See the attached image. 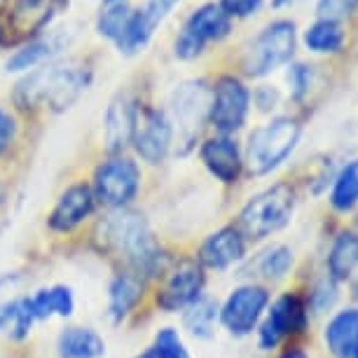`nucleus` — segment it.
I'll use <instances>...</instances> for the list:
<instances>
[{
    "instance_id": "nucleus-1",
    "label": "nucleus",
    "mask_w": 358,
    "mask_h": 358,
    "mask_svg": "<svg viewBox=\"0 0 358 358\" xmlns=\"http://www.w3.org/2000/svg\"><path fill=\"white\" fill-rule=\"evenodd\" d=\"M92 83V69L85 62L69 59L29 73L15 90V103L26 113L66 110L83 96Z\"/></svg>"
},
{
    "instance_id": "nucleus-2",
    "label": "nucleus",
    "mask_w": 358,
    "mask_h": 358,
    "mask_svg": "<svg viewBox=\"0 0 358 358\" xmlns=\"http://www.w3.org/2000/svg\"><path fill=\"white\" fill-rule=\"evenodd\" d=\"M101 227H103V241L115 253L122 255L134 274H138L145 281L162 272L164 255H162V248L155 241L150 227L141 213H113L103 220Z\"/></svg>"
},
{
    "instance_id": "nucleus-3",
    "label": "nucleus",
    "mask_w": 358,
    "mask_h": 358,
    "mask_svg": "<svg viewBox=\"0 0 358 358\" xmlns=\"http://www.w3.org/2000/svg\"><path fill=\"white\" fill-rule=\"evenodd\" d=\"M295 208V192L286 183L267 187L265 192L255 197L239 213V232L248 239H265V236L279 232L290 222Z\"/></svg>"
},
{
    "instance_id": "nucleus-4",
    "label": "nucleus",
    "mask_w": 358,
    "mask_h": 358,
    "mask_svg": "<svg viewBox=\"0 0 358 358\" xmlns=\"http://www.w3.org/2000/svg\"><path fill=\"white\" fill-rule=\"evenodd\" d=\"M300 141V124L290 117H276L251 134L246 148V164L251 173L262 176L276 169L293 152Z\"/></svg>"
},
{
    "instance_id": "nucleus-5",
    "label": "nucleus",
    "mask_w": 358,
    "mask_h": 358,
    "mask_svg": "<svg viewBox=\"0 0 358 358\" xmlns=\"http://www.w3.org/2000/svg\"><path fill=\"white\" fill-rule=\"evenodd\" d=\"M295 52V26L290 22H272L248 45L244 54V73L260 78L286 64Z\"/></svg>"
},
{
    "instance_id": "nucleus-6",
    "label": "nucleus",
    "mask_w": 358,
    "mask_h": 358,
    "mask_svg": "<svg viewBox=\"0 0 358 358\" xmlns=\"http://www.w3.org/2000/svg\"><path fill=\"white\" fill-rule=\"evenodd\" d=\"M141 185V169L134 159L115 155L94 173V197L108 208H122L136 197Z\"/></svg>"
},
{
    "instance_id": "nucleus-7",
    "label": "nucleus",
    "mask_w": 358,
    "mask_h": 358,
    "mask_svg": "<svg viewBox=\"0 0 358 358\" xmlns=\"http://www.w3.org/2000/svg\"><path fill=\"white\" fill-rule=\"evenodd\" d=\"M62 3L64 0H15L0 17V43L17 45L36 38L52 22Z\"/></svg>"
},
{
    "instance_id": "nucleus-8",
    "label": "nucleus",
    "mask_w": 358,
    "mask_h": 358,
    "mask_svg": "<svg viewBox=\"0 0 358 358\" xmlns=\"http://www.w3.org/2000/svg\"><path fill=\"white\" fill-rule=\"evenodd\" d=\"M229 33V17L225 10L215 3L201 5L197 12H192L183 24V31L176 38V57L194 59L204 52V47L213 40L225 38Z\"/></svg>"
},
{
    "instance_id": "nucleus-9",
    "label": "nucleus",
    "mask_w": 358,
    "mask_h": 358,
    "mask_svg": "<svg viewBox=\"0 0 358 358\" xmlns=\"http://www.w3.org/2000/svg\"><path fill=\"white\" fill-rule=\"evenodd\" d=\"M269 302V293L267 288L262 286H239L232 290V295L225 300V305L220 309V321L222 326L227 328L229 335L244 337L251 335L255 326H258L262 312H265Z\"/></svg>"
},
{
    "instance_id": "nucleus-10",
    "label": "nucleus",
    "mask_w": 358,
    "mask_h": 358,
    "mask_svg": "<svg viewBox=\"0 0 358 358\" xmlns=\"http://www.w3.org/2000/svg\"><path fill=\"white\" fill-rule=\"evenodd\" d=\"M171 138L173 129L164 113L155 110V108H136L131 143L141 157L150 164H159L171 148Z\"/></svg>"
},
{
    "instance_id": "nucleus-11",
    "label": "nucleus",
    "mask_w": 358,
    "mask_h": 358,
    "mask_svg": "<svg viewBox=\"0 0 358 358\" xmlns=\"http://www.w3.org/2000/svg\"><path fill=\"white\" fill-rule=\"evenodd\" d=\"M248 115V92L234 78H220L211 94V110L208 120L218 131L232 134L246 122Z\"/></svg>"
},
{
    "instance_id": "nucleus-12",
    "label": "nucleus",
    "mask_w": 358,
    "mask_h": 358,
    "mask_svg": "<svg viewBox=\"0 0 358 358\" xmlns=\"http://www.w3.org/2000/svg\"><path fill=\"white\" fill-rule=\"evenodd\" d=\"M204 288V272L197 262H180L178 267L166 274L157 290V307L164 312H176V309H185L192 305L197 297H201Z\"/></svg>"
},
{
    "instance_id": "nucleus-13",
    "label": "nucleus",
    "mask_w": 358,
    "mask_h": 358,
    "mask_svg": "<svg viewBox=\"0 0 358 358\" xmlns=\"http://www.w3.org/2000/svg\"><path fill=\"white\" fill-rule=\"evenodd\" d=\"M307 326V309L297 295H281L260 326V347L274 349L283 337L300 333Z\"/></svg>"
},
{
    "instance_id": "nucleus-14",
    "label": "nucleus",
    "mask_w": 358,
    "mask_h": 358,
    "mask_svg": "<svg viewBox=\"0 0 358 358\" xmlns=\"http://www.w3.org/2000/svg\"><path fill=\"white\" fill-rule=\"evenodd\" d=\"M94 190L87 183H76L71 185L69 190H66L62 197L57 199V204H54L50 218V229L54 232L64 234V232H71V229H76L78 225H83V222L90 218L92 211H94Z\"/></svg>"
},
{
    "instance_id": "nucleus-15",
    "label": "nucleus",
    "mask_w": 358,
    "mask_h": 358,
    "mask_svg": "<svg viewBox=\"0 0 358 358\" xmlns=\"http://www.w3.org/2000/svg\"><path fill=\"white\" fill-rule=\"evenodd\" d=\"M173 117L185 136H192L204 124L211 110V94L204 83H185L173 92Z\"/></svg>"
},
{
    "instance_id": "nucleus-16",
    "label": "nucleus",
    "mask_w": 358,
    "mask_h": 358,
    "mask_svg": "<svg viewBox=\"0 0 358 358\" xmlns=\"http://www.w3.org/2000/svg\"><path fill=\"white\" fill-rule=\"evenodd\" d=\"M178 3H180V0H148L143 8L134 12L131 22H129V26H127V31L122 33V38L117 40L120 52L134 54V52L143 50L145 43L152 36V31L157 29V24Z\"/></svg>"
},
{
    "instance_id": "nucleus-17",
    "label": "nucleus",
    "mask_w": 358,
    "mask_h": 358,
    "mask_svg": "<svg viewBox=\"0 0 358 358\" xmlns=\"http://www.w3.org/2000/svg\"><path fill=\"white\" fill-rule=\"evenodd\" d=\"M246 253L244 234L236 227H222L208 234L199 248V262L208 269H227L239 262Z\"/></svg>"
},
{
    "instance_id": "nucleus-18",
    "label": "nucleus",
    "mask_w": 358,
    "mask_h": 358,
    "mask_svg": "<svg viewBox=\"0 0 358 358\" xmlns=\"http://www.w3.org/2000/svg\"><path fill=\"white\" fill-rule=\"evenodd\" d=\"M201 162L206 164V169L211 171L215 178L222 183H236L241 173V155L236 141L229 136H215L208 138L199 150Z\"/></svg>"
},
{
    "instance_id": "nucleus-19",
    "label": "nucleus",
    "mask_w": 358,
    "mask_h": 358,
    "mask_svg": "<svg viewBox=\"0 0 358 358\" xmlns=\"http://www.w3.org/2000/svg\"><path fill=\"white\" fill-rule=\"evenodd\" d=\"M134 120H136V106H134V101L127 96V94H120L106 113L108 150L117 152V150H122L127 143H131Z\"/></svg>"
},
{
    "instance_id": "nucleus-20",
    "label": "nucleus",
    "mask_w": 358,
    "mask_h": 358,
    "mask_svg": "<svg viewBox=\"0 0 358 358\" xmlns=\"http://www.w3.org/2000/svg\"><path fill=\"white\" fill-rule=\"evenodd\" d=\"M26 305H29L36 321H47L52 316L69 319L76 309V297H73V290L69 286H50L26 297Z\"/></svg>"
},
{
    "instance_id": "nucleus-21",
    "label": "nucleus",
    "mask_w": 358,
    "mask_h": 358,
    "mask_svg": "<svg viewBox=\"0 0 358 358\" xmlns=\"http://www.w3.org/2000/svg\"><path fill=\"white\" fill-rule=\"evenodd\" d=\"M141 295H143V279L134 272L117 274L110 283V293H108V309H110L113 321H122L134 307L138 305Z\"/></svg>"
},
{
    "instance_id": "nucleus-22",
    "label": "nucleus",
    "mask_w": 358,
    "mask_h": 358,
    "mask_svg": "<svg viewBox=\"0 0 358 358\" xmlns=\"http://www.w3.org/2000/svg\"><path fill=\"white\" fill-rule=\"evenodd\" d=\"M106 354V342L92 328H66L59 335V356L62 358H101Z\"/></svg>"
},
{
    "instance_id": "nucleus-23",
    "label": "nucleus",
    "mask_w": 358,
    "mask_h": 358,
    "mask_svg": "<svg viewBox=\"0 0 358 358\" xmlns=\"http://www.w3.org/2000/svg\"><path fill=\"white\" fill-rule=\"evenodd\" d=\"M358 340V312L347 309L340 312L326 328V344L335 358H351Z\"/></svg>"
},
{
    "instance_id": "nucleus-24",
    "label": "nucleus",
    "mask_w": 358,
    "mask_h": 358,
    "mask_svg": "<svg viewBox=\"0 0 358 358\" xmlns=\"http://www.w3.org/2000/svg\"><path fill=\"white\" fill-rule=\"evenodd\" d=\"M356 265H358V234L342 232L335 239V244L330 248V255H328L330 276H333L335 281L347 279L356 269Z\"/></svg>"
},
{
    "instance_id": "nucleus-25",
    "label": "nucleus",
    "mask_w": 358,
    "mask_h": 358,
    "mask_svg": "<svg viewBox=\"0 0 358 358\" xmlns=\"http://www.w3.org/2000/svg\"><path fill=\"white\" fill-rule=\"evenodd\" d=\"M215 319H218V305L213 300H208V297H197L192 305L185 307L183 326L190 335L206 340L213 333Z\"/></svg>"
},
{
    "instance_id": "nucleus-26",
    "label": "nucleus",
    "mask_w": 358,
    "mask_h": 358,
    "mask_svg": "<svg viewBox=\"0 0 358 358\" xmlns=\"http://www.w3.org/2000/svg\"><path fill=\"white\" fill-rule=\"evenodd\" d=\"M330 204L337 211H351L358 204V159L347 164L335 178L333 192H330Z\"/></svg>"
},
{
    "instance_id": "nucleus-27",
    "label": "nucleus",
    "mask_w": 358,
    "mask_h": 358,
    "mask_svg": "<svg viewBox=\"0 0 358 358\" xmlns=\"http://www.w3.org/2000/svg\"><path fill=\"white\" fill-rule=\"evenodd\" d=\"M36 321L24 300H12L0 307V330H5L12 340H24L31 333V323Z\"/></svg>"
},
{
    "instance_id": "nucleus-28",
    "label": "nucleus",
    "mask_w": 358,
    "mask_h": 358,
    "mask_svg": "<svg viewBox=\"0 0 358 358\" xmlns=\"http://www.w3.org/2000/svg\"><path fill=\"white\" fill-rule=\"evenodd\" d=\"M305 43L314 52H337L344 43V33L337 22L319 19L314 26H309L305 33Z\"/></svg>"
},
{
    "instance_id": "nucleus-29",
    "label": "nucleus",
    "mask_w": 358,
    "mask_h": 358,
    "mask_svg": "<svg viewBox=\"0 0 358 358\" xmlns=\"http://www.w3.org/2000/svg\"><path fill=\"white\" fill-rule=\"evenodd\" d=\"M293 265V253L286 246H269L255 258V269L265 279H283Z\"/></svg>"
},
{
    "instance_id": "nucleus-30",
    "label": "nucleus",
    "mask_w": 358,
    "mask_h": 358,
    "mask_svg": "<svg viewBox=\"0 0 358 358\" xmlns=\"http://www.w3.org/2000/svg\"><path fill=\"white\" fill-rule=\"evenodd\" d=\"M131 15L134 12L129 10L127 3L106 5V10L101 12V17H99V33L117 43V40L122 38V33L127 31V26H129Z\"/></svg>"
},
{
    "instance_id": "nucleus-31",
    "label": "nucleus",
    "mask_w": 358,
    "mask_h": 358,
    "mask_svg": "<svg viewBox=\"0 0 358 358\" xmlns=\"http://www.w3.org/2000/svg\"><path fill=\"white\" fill-rule=\"evenodd\" d=\"M54 52L52 40H33V43L24 45L22 50H17L10 57L8 71H29L36 64H40L43 59H47Z\"/></svg>"
},
{
    "instance_id": "nucleus-32",
    "label": "nucleus",
    "mask_w": 358,
    "mask_h": 358,
    "mask_svg": "<svg viewBox=\"0 0 358 358\" xmlns=\"http://www.w3.org/2000/svg\"><path fill=\"white\" fill-rule=\"evenodd\" d=\"M152 358H190L187 354L183 340L176 333L173 328H162L157 335H155V344L150 347Z\"/></svg>"
},
{
    "instance_id": "nucleus-33",
    "label": "nucleus",
    "mask_w": 358,
    "mask_h": 358,
    "mask_svg": "<svg viewBox=\"0 0 358 358\" xmlns=\"http://www.w3.org/2000/svg\"><path fill=\"white\" fill-rule=\"evenodd\" d=\"M356 5H358V0H319L316 12H319V19L340 22V19H344L356 10Z\"/></svg>"
},
{
    "instance_id": "nucleus-34",
    "label": "nucleus",
    "mask_w": 358,
    "mask_h": 358,
    "mask_svg": "<svg viewBox=\"0 0 358 358\" xmlns=\"http://www.w3.org/2000/svg\"><path fill=\"white\" fill-rule=\"evenodd\" d=\"M220 8L225 10V15L232 17H248L260 8V0H220Z\"/></svg>"
},
{
    "instance_id": "nucleus-35",
    "label": "nucleus",
    "mask_w": 358,
    "mask_h": 358,
    "mask_svg": "<svg viewBox=\"0 0 358 358\" xmlns=\"http://www.w3.org/2000/svg\"><path fill=\"white\" fill-rule=\"evenodd\" d=\"M15 131H17V127H15L12 115L0 108V155L12 145V141H15Z\"/></svg>"
},
{
    "instance_id": "nucleus-36",
    "label": "nucleus",
    "mask_w": 358,
    "mask_h": 358,
    "mask_svg": "<svg viewBox=\"0 0 358 358\" xmlns=\"http://www.w3.org/2000/svg\"><path fill=\"white\" fill-rule=\"evenodd\" d=\"M290 80H293V85H295V96H302V94L307 92V87H309L307 66H295V69L290 71Z\"/></svg>"
},
{
    "instance_id": "nucleus-37",
    "label": "nucleus",
    "mask_w": 358,
    "mask_h": 358,
    "mask_svg": "<svg viewBox=\"0 0 358 358\" xmlns=\"http://www.w3.org/2000/svg\"><path fill=\"white\" fill-rule=\"evenodd\" d=\"M314 300H316V309L330 307L335 302V290H333V286H328V283H321L319 290H316V295H314Z\"/></svg>"
},
{
    "instance_id": "nucleus-38",
    "label": "nucleus",
    "mask_w": 358,
    "mask_h": 358,
    "mask_svg": "<svg viewBox=\"0 0 358 358\" xmlns=\"http://www.w3.org/2000/svg\"><path fill=\"white\" fill-rule=\"evenodd\" d=\"M281 358H309L307 354H305V351H286V354H283Z\"/></svg>"
},
{
    "instance_id": "nucleus-39",
    "label": "nucleus",
    "mask_w": 358,
    "mask_h": 358,
    "mask_svg": "<svg viewBox=\"0 0 358 358\" xmlns=\"http://www.w3.org/2000/svg\"><path fill=\"white\" fill-rule=\"evenodd\" d=\"M293 3V0H274V8H281V5H288Z\"/></svg>"
},
{
    "instance_id": "nucleus-40",
    "label": "nucleus",
    "mask_w": 358,
    "mask_h": 358,
    "mask_svg": "<svg viewBox=\"0 0 358 358\" xmlns=\"http://www.w3.org/2000/svg\"><path fill=\"white\" fill-rule=\"evenodd\" d=\"M136 358H152V354H150V349H148V351H143V354H138Z\"/></svg>"
},
{
    "instance_id": "nucleus-41",
    "label": "nucleus",
    "mask_w": 358,
    "mask_h": 358,
    "mask_svg": "<svg viewBox=\"0 0 358 358\" xmlns=\"http://www.w3.org/2000/svg\"><path fill=\"white\" fill-rule=\"evenodd\" d=\"M351 358H358V340H356V347H354V351H351Z\"/></svg>"
},
{
    "instance_id": "nucleus-42",
    "label": "nucleus",
    "mask_w": 358,
    "mask_h": 358,
    "mask_svg": "<svg viewBox=\"0 0 358 358\" xmlns=\"http://www.w3.org/2000/svg\"><path fill=\"white\" fill-rule=\"evenodd\" d=\"M113 3H124V0H106V5H113Z\"/></svg>"
}]
</instances>
